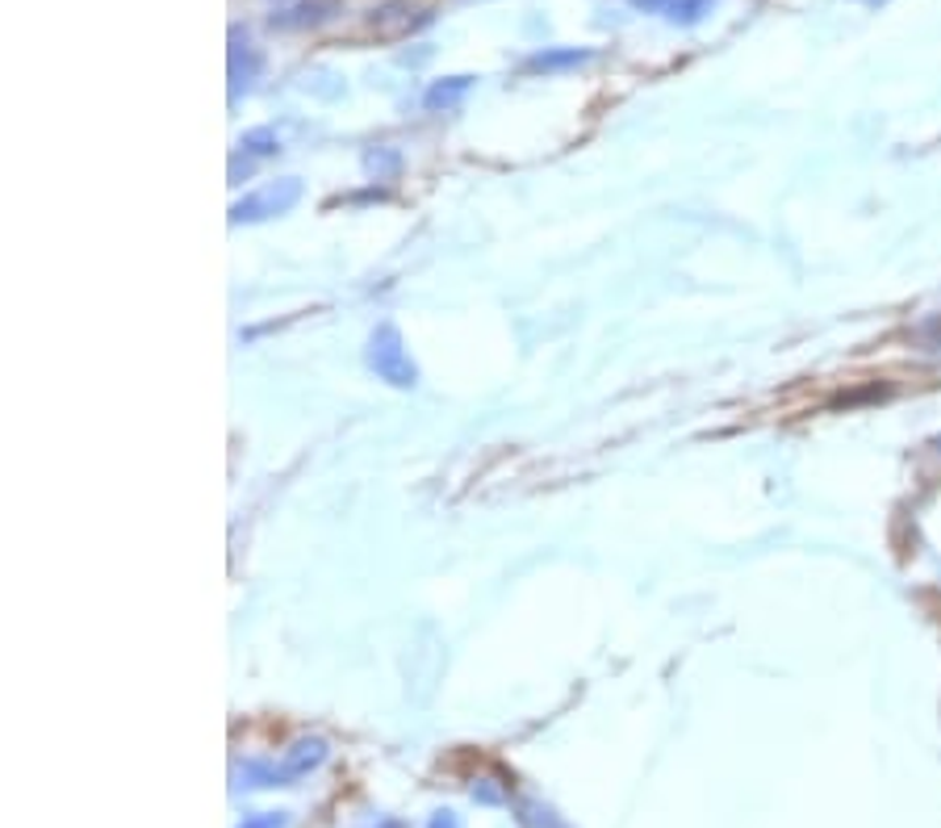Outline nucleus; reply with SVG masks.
Returning <instances> with one entry per match:
<instances>
[{"mask_svg":"<svg viewBox=\"0 0 941 828\" xmlns=\"http://www.w3.org/2000/svg\"><path fill=\"white\" fill-rule=\"evenodd\" d=\"M364 364L376 373V381H385V385H394V390H414V385H419V364L410 360L403 331H398L394 322H381L373 335H369Z\"/></svg>","mask_w":941,"mask_h":828,"instance_id":"nucleus-1","label":"nucleus"},{"mask_svg":"<svg viewBox=\"0 0 941 828\" xmlns=\"http://www.w3.org/2000/svg\"><path fill=\"white\" fill-rule=\"evenodd\" d=\"M297 201H301V181L297 176H285V181H272V185L247 193L243 201L231 206V222H269V218L289 214Z\"/></svg>","mask_w":941,"mask_h":828,"instance_id":"nucleus-2","label":"nucleus"},{"mask_svg":"<svg viewBox=\"0 0 941 828\" xmlns=\"http://www.w3.org/2000/svg\"><path fill=\"white\" fill-rule=\"evenodd\" d=\"M260 76V51L251 47L247 34H231V97H239L251 88V81Z\"/></svg>","mask_w":941,"mask_h":828,"instance_id":"nucleus-3","label":"nucleus"},{"mask_svg":"<svg viewBox=\"0 0 941 828\" xmlns=\"http://www.w3.org/2000/svg\"><path fill=\"white\" fill-rule=\"evenodd\" d=\"M641 9H653L661 13L673 26H699L703 17L716 9V0H636Z\"/></svg>","mask_w":941,"mask_h":828,"instance_id":"nucleus-4","label":"nucleus"},{"mask_svg":"<svg viewBox=\"0 0 941 828\" xmlns=\"http://www.w3.org/2000/svg\"><path fill=\"white\" fill-rule=\"evenodd\" d=\"M591 59H594V51H586V47H582V51H578V47H544V51L532 54L523 67L548 76V72H565V67H582V63H591Z\"/></svg>","mask_w":941,"mask_h":828,"instance_id":"nucleus-5","label":"nucleus"},{"mask_svg":"<svg viewBox=\"0 0 941 828\" xmlns=\"http://www.w3.org/2000/svg\"><path fill=\"white\" fill-rule=\"evenodd\" d=\"M473 88V76H448V81H435L423 92V109L428 113H444V109H457L465 101V92Z\"/></svg>","mask_w":941,"mask_h":828,"instance_id":"nucleus-6","label":"nucleus"},{"mask_svg":"<svg viewBox=\"0 0 941 828\" xmlns=\"http://www.w3.org/2000/svg\"><path fill=\"white\" fill-rule=\"evenodd\" d=\"M239 151L247 156V160H269V156H276V151H281L276 131H269V126H260V131H247L239 138Z\"/></svg>","mask_w":941,"mask_h":828,"instance_id":"nucleus-7","label":"nucleus"},{"mask_svg":"<svg viewBox=\"0 0 941 828\" xmlns=\"http://www.w3.org/2000/svg\"><path fill=\"white\" fill-rule=\"evenodd\" d=\"M862 4H870V9H879V4H888V0H862Z\"/></svg>","mask_w":941,"mask_h":828,"instance_id":"nucleus-8","label":"nucleus"}]
</instances>
